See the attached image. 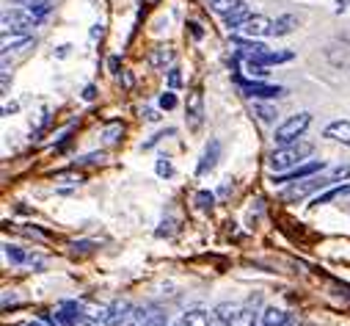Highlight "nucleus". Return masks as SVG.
Masks as SVG:
<instances>
[{
	"label": "nucleus",
	"instance_id": "nucleus-41",
	"mask_svg": "<svg viewBox=\"0 0 350 326\" xmlns=\"http://www.w3.org/2000/svg\"><path fill=\"white\" fill-rule=\"evenodd\" d=\"M100 34H103V25H94V28H92V39H97Z\"/></svg>",
	"mask_w": 350,
	"mask_h": 326
},
{
	"label": "nucleus",
	"instance_id": "nucleus-31",
	"mask_svg": "<svg viewBox=\"0 0 350 326\" xmlns=\"http://www.w3.org/2000/svg\"><path fill=\"white\" fill-rule=\"evenodd\" d=\"M94 247H97L94 240H75V243H72V249H75V252H92Z\"/></svg>",
	"mask_w": 350,
	"mask_h": 326
},
{
	"label": "nucleus",
	"instance_id": "nucleus-16",
	"mask_svg": "<svg viewBox=\"0 0 350 326\" xmlns=\"http://www.w3.org/2000/svg\"><path fill=\"white\" fill-rule=\"evenodd\" d=\"M240 310H243V307H237V304H232V301H221V304H215V307H213V318H215V321H221L224 326H229V321H232Z\"/></svg>",
	"mask_w": 350,
	"mask_h": 326
},
{
	"label": "nucleus",
	"instance_id": "nucleus-4",
	"mask_svg": "<svg viewBox=\"0 0 350 326\" xmlns=\"http://www.w3.org/2000/svg\"><path fill=\"white\" fill-rule=\"evenodd\" d=\"M237 86H240L243 95L256 97V100H279V97H287V89L284 86L262 84V80H243V77H237Z\"/></svg>",
	"mask_w": 350,
	"mask_h": 326
},
{
	"label": "nucleus",
	"instance_id": "nucleus-14",
	"mask_svg": "<svg viewBox=\"0 0 350 326\" xmlns=\"http://www.w3.org/2000/svg\"><path fill=\"white\" fill-rule=\"evenodd\" d=\"M171 61H174V50L171 47H154L152 53H149V66L152 69H165V66H171Z\"/></svg>",
	"mask_w": 350,
	"mask_h": 326
},
{
	"label": "nucleus",
	"instance_id": "nucleus-34",
	"mask_svg": "<svg viewBox=\"0 0 350 326\" xmlns=\"http://www.w3.org/2000/svg\"><path fill=\"white\" fill-rule=\"evenodd\" d=\"M94 97H97V86H94V84H92V86H85V89H83V100H85V103H92Z\"/></svg>",
	"mask_w": 350,
	"mask_h": 326
},
{
	"label": "nucleus",
	"instance_id": "nucleus-17",
	"mask_svg": "<svg viewBox=\"0 0 350 326\" xmlns=\"http://www.w3.org/2000/svg\"><path fill=\"white\" fill-rule=\"evenodd\" d=\"M210 318H213V315H210L207 310H188L177 323H180V326H210Z\"/></svg>",
	"mask_w": 350,
	"mask_h": 326
},
{
	"label": "nucleus",
	"instance_id": "nucleus-3",
	"mask_svg": "<svg viewBox=\"0 0 350 326\" xmlns=\"http://www.w3.org/2000/svg\"><path fill=\"white\" fill-rule=\"evenodd\" d=\"M334 180L331 177H306V180H298V183H290V188H284V194H282V199L284 202H301V199H306V197H312L314 191H323V188H328Z\"/></svg>",
	"mask_w": 350,
	"mask_h": 326
},
{
	"label": "nucleus",
	"instance_id": "nucleus-18",
	"mask_svg": "<svg viewBox=\"0 0 350 326\" xmlns=\"http://www.w3.org/2000/svg\"><path fill=\"white\" fill-rule=\"evenodd\" d=\"M251 111H254V116H256L262 125H273V122H276V116H279V114H276V108H273V105H268V103H254V105H251Z\"/></svg>",
	"mask_w": 350,
	"mask_h": 326
},
{
	"label": "nucleus",
	"instance_id": "nucleus-2",
	"mask_svg": "<svg viewBox=\"0 0 350 326\" xmlns=\"http://www.w3.org/2000/svg\"><path fill=\"white\" fill-rule=\"evenodd\" d=\"M309 125H312V114H309V111H301V114L284 119V122L276 127L273 141H276L279 147H282V144H293V141L304 138V133L309 130Z\"/></svg>",
	"mask_w": 350,
	"mask_h": 326
},
{
	"label": "nucleus",
	"instance_id": "nucleus-19",
	"mask_svg": "<svg viewBox=\"0 0 350 326\" xmlns=\"http://www.w3.org/2000/svg\"><path fill=\"white\" fill-rule=\"evenodd\" d=\"M342 194H350V186H334V188H328V191H323V194H317V197L312 199V208H320V205H328L331 199H336V197H342Z\"/></svg>",
	"mask_w": 350,
	"mask_h": 326
},
{
	"label": "nucleus",
	"instance_id": "nucleus-13",
	"mask_svg": "<svg viewBox=\"0 0 350 326\" xmlns=\"http://www.w3.org/2000/svg\"><path fill=\"white\" fill-rule=\"evenodd\" d=\"M290 323V315L279 307H265V312L259 315V326H287Z\"/></svg>",
	"mask_w": 350,
	"mask_h": 326
},
{
	"label": "nucleus",
	"instance_id": "nucleus-46",
	"mask_svg": "<svg viewBox=\"0 0 350 326\" xmlns=\"http://www.w3.org/2000/svg\"><path fill=\"white\" fill-rule=\"evenodd\" d=\"M146 3H154V0H146Z\"/></svg>",
	"mask_w": 350,
	"mask_h": 326
},
{
	"label": "nucleus",
	"instance_id": "nucleus-9",
	"mask_svg": "<svg viewBox=\"0 0 350 326\" xmlns=\"http://www.w3.org/2000/svg\"><path fill=\"white\" fill-rule=\"evenodd\" d=\"M28 47H33V36L31 34H3V55L25 53Z\"/></svg>",
	"mask_w": 350,
	"mask_h": 326
},
{
	"label": "nucleus",
	"instance_id": "nucleus-38",
	"mask_svg": "<svg viewBox=\"0 0 350 326\" xmlns=\"http://www.w3.org/2000/svg\"><path fill=\"white\" fill-rule=\"evenodd\" d=\"M119 84H124V89H130V86H133V77H130L127 72H122V75H119Z\"/></svg>",
	"mask_w": 350,
	"mask_h": 326
},
{
	"label": "nucleus",
	"instance_id": "nucleus-20",
	"mask_svg": "<svg viewBox=\"0 0 350 326\" xmlns=\"http://www.w3.org/2000/svg\"><path fill=\"white\" fill-rule=\"evenodd\" d=\"M229 326H259V315H256V310H240L229 321Z\"/></svg>",
	"mask_w": 350,
	"mask_h": 326
},
{
	"label": "nucleus",
	"instance_id": "nucleus-47",
	"mask_svg": "<svg viewBox=\"0 0 350 326\" xmlns=\"http://www.w3.org/2000/svg\"><path fill=\"white\" fill-rule=\"evenodd\" d=\"M174 326H180V323H174Z\"/></svg>",
	"mask_w": 350,
	"mask_h": 326
},
{
	"label": "nucleus",
	"instance_id": "nucleus-32",
	"mask_svg": "<svg viewBox=\"0 0 350 326\" xmlns=\"http://www.w3.org/2000/svg\"><path fill=\"white\" fill-rule=\"evenodd\" d=\"M347 175H350V166H339V169H334V172H331V180L336 183V180H345Z\"/></svg>",
	"mask_w": 350,
	"mask_h": 326
},
{
	"label": "nucleus",
	"instance_id": "nucleus-5",
	"mask_svg": "<svg viewBox=\"0 0 350 326\" xmlns=\"http://www.w3.org/2000/svg\"><path fill=\"white\" fill-rule=\"evenodd\" d=\"M325 169V160H304L301 166L290 169V172H282V175H273V186H290V183H298V180H306L317 172Z\"/></svg>",
	"mask_w": 350,
	"mask_h": 326
},
{
	"label": "nucleus",
	"instance_id": "nucleus-36",
	"mask_svg": "<svg viewBox=\"0 0 350 326\" xmlns=\"http://www.w3.org/2000/svg\"><path fill=\"white\" fill-rule=\"evenodd\" d=\"M28 266H33V268H44V260H42L39 255H28Z\"/></svg>",
	"mask_w": 350,
	"mask_h": 326
},
{
	"label": "nucleus",
	"instance_id": "nucleus-23",
	"mask_svg": "<svg viewBox=\"0 0 350 326\" xmlns=\"http://www.w3.org/2000/svg\"><path fill=\"white\" fill-rule=\"evenodd\" d=\"M122 133H124L122 122H111V125H105V130H103V138H105V144H116V141L122 138Z\"/></svg>",
	"mask_w": 350,
	"mask_h": 326
},
{
	"label": "nucleus",
	"instance_id": "nucleus-30",
	"mask_svg": "<svg viewBox=\"0 0 350 326\" xmlns=\"http://www.w3.org/2000/svg\"><path fill=\"white\" fill-rule=\"evenodd\" d=\"M103 158H105V152H89V155L77 158V160H75V166H77V163H80V166H85V163H100Z\"/></svg>",
	"mask_w": 350,
	"mask_h": 326
},
{
	"label": "nucleus",
	"instance_id": "nucleus-39",
	"mask_svg": "<svg viewBox=\"0 0 350 326\" xmlns=\"http://www.w3.org/2000/svg\"><path fill=\"white\" fill-rule=\"evenodd\" d=\"M108 66H111V72H119V55H113V58L108 61Z\"/></svg>",
	"mask_w": 350,
	"mask_h": 326
},
{
	"label": "nucleus",
	"instance_id": "nucleus-40",
	"mask_svg": "<svg viewBox=\"0 0 350 326\" xmlns=\"http://www.w3.org/2000/svg\"><path fill=\"white\" fill-rule=\"evenodd\" d=\"M144 116H146V122H157V119H160V116H157V111H146Z\"/></svg>",
	"mask_w": 350,
	"mask_h": 326
},
{
	"label": "nucleus",
	"instance_id": "nucleus-24",
	"mask_svg": "<svg viewBox=\"0 0 350 326\" xmlns=\"http://www.w3.org/2000/svg\"><path fill=\"white\" fill-rule=\"evenodd\" d=\"M193 205H196L199 210H213V205H215V194H213V191H196Z\"/></svg>",
	"mask_w": 350,
	"mask_h": 326
},
{
	"label": "nucleus",
	"instance_id": "nucleus-33",
	"mask_svg": "<svg viewBox=\"0 0 350 326\" xmlns=\"http://www.w3.org/2000/svg\"><path fill=\"white\" fill-rule=\"evenodd\" d=\"M188 28H191V36H193V39H202V36H204V31H202V25H199L196 20H191Z\"/></svg>",
	"mask_w": 350,
	"mask_h": 326
},
{
	"label": "nucleus",
	"instance_id": "nucleus-21",
	"mask_svg": "<svg viewBox=\"0 0 350 326\" xmlns=\"http://www.w3.org/2000/svg\"><path fill=\"white\" fill-rule=\"evenodd\" d=\"M3 255H6V260H12L14 266H23V263H28V255H25L20 247H12V243H6V247H3Z\"/></svg>",
	"mask_w": 350,
	"mask_h": 326
},
{
	"label": "nucleus",
	"instance_id": "nucleus-1",
	"mask_svg": "<svg viewBox=\"0 0 350 326\" xmlns=\"http://www.w3.org/2000/svg\"><path fill=\"white\" fill-rule=\"evenodd\" d=\"M312 152H314V144L298 138V141H293V144L276 147V149L268 155V166H271L273 175H282V172H290V169L301 166V163H304Z\"/></svg>",
	"mask_w": 350,
	"mask_h": 326
},
{
	"label": "nucleus",
	"instance_id": "nucleus-22",
	"mask_svg": "<svg viewBox=\"0 0 350 326\" xmlns=\"http://www.w3.org/2000/svg\"><path fill=\"white\" fill-rule=\"evenodd\" d=\"M25 9H28L36 20H44V17L50 14V9H53V6H50V0H33V3H28Z\"/></svg>",
	"mask_w": 350,
	"mask_h": 326
},
{
	"label": "nucleus",
	"instance_id": "nucleus-44",
	"mask_svg": "<svg viewBox=\"0 0 350 326\" xmlns=\"http://www.w3.org/2000/svg\"><path fill=\"white\" fill-rule=\"evenodd\" d=\"M25 326H47L44 321H31V323H25Z\"/></svg>",
	"mask_w": 350,
	"mask_h": 326
},
{
	"label": "nucleus",
	"instance_id": "nucleus-8",
	"mask_svg": "<svg viewBox=\"0 0 350 326\" xmlns=\"http://www.w3.org/2000/svg\"><path fill=\"white\" fill-rule=\"evenodd\" d=\"M202 122H204V97H202V92L196 89V92H191V97H188V125H191V130H199Z\"/></svg>",
	"mask_w": 350,
	"mask_h": 326
},
{
	"label": "nucleus",
	"instance_id": "nucleus-35",
	"mask_svg": "<svg viewBox=\"0 0 350 326\" xmlns=\"http://www.w3.org/2000/svg\"><path fill=\"white\" fill-rule=\"evenodd\" d=\"M171 227H174V221H171V218H168V221H163V224H160V229H157V235H160V238H163V235H171V232H174Z\"/></svg>",
	"mask_w": 350,
	"mask_h": 326
},
{
	"label": "nucleus",
	"instance_id": "nucleus-27",
	"mask_svg": "<svg viewBox=\"0 0 350 326\" xmlns=\"http://www.w3.org/2000/svg\"><path fill=\"white\" fill-rule=\"evenodd\" d=\"M144 326H168V318H165L163 312H157V310H152V312L146 315V321H144Z\"/></svg>",
	"mask_w": 350,
	"mask_h": 326
},
{
	"label": "nucleus",
	"instance_id": "nucleus-11",
	"mask_svg": "<svg viewBox=\"0 0 350 326\" xmlns=\"http://www.w3.org/2000/svg\"><path fill=\"white\" fill-rule=\"evenodd\" d=\"M323 136L331 138V141H339V144L350 147V122H347V119H336V122H331V125L323 130Z\"/></svg>",
	"mask_w": 350,
	"mask_h": 326
},
{
	"label": "nucleus",
	"instance_id": "nucleus-29",
	"mask_svg": "<svg viewBox=\"0 0 350 326\" xmlns=\"http://www.w3.org/2000/svg\"><path fill=\"white\" fill-rule=\"evenodd\" d=\"M183 86V75L177 66H168V89H180Z\"/></svg>",
	"mask_w": 350,
	"mask_h": 326
},
{
	"label": "nucleus",
	"instance_id": "nucleus-6",
	"mask_svg": "<svg viewBox=\"0 0 350 326\" xmlns=\"http://www.w3.org/2000/svg\"><path fill=\"white\" fill-rule=\"evenodd\" d=\"M271 28H273L271 17H265V14H248V20L240 25V34L251 36V39H262V36H271Z\"/></svg>",
	"mask_w": 350,
	"mask_h": 326
},
{
	"label": "nucleus",
	"instance_id": "nucleus-28",
	"mask_svg": "<svg viewBox=\"0 0 350 326\" xmlns=\"http://www.w3.org/2000/svg\"><path fill=\"white\" fill-rule=\"evenodd\" d=\"M160 108H163V111L177 108V97H174V89H168V92H163V95H160Z\"/></svg>",
	"mask_w": 350,
	"mask_h": 326
},
{
	"label": "nucleus",
	"instance_id": "nucleus-26",
	"mask_svg": "<svg viewBox=\"0 0 350 326\" xmlns=\"http://www.w3.org/2000/svg\"><path fill=\"white\" fill-rule=\"evenodd\" d=\"M174 133H177V130H174V127H165V130H160V133H154V136H152L149 141H144V144H141V149L146 152V149H152V147H154L157 141H163L165 136H174Z\"/></svg>",
	"mask_w": 350,
	"mask_h": 326
},
{
	"label": "nucleus",
	"instance_id": "nucleus-42",
	"mask_svg": "<svg viewBox=\"0 0 350 326\" xmlns=\"http://www.w3.org/2000/svg\"><path fill=\"white\" fill-rule=\"evenodd\" d=\"M75 326H92V323H89V318H83V315H80V318H77V323H75Z\"/></svg>",
	"mask_w": 350,
	"mask_h": 326
},
{
	"label": "nucleus",
	"instance_id": "nucleus-43",
	"mask_svg": "<svg viewBox=\"0 0 350 326\" xmlns=\"http://www.w3.org/2000/svg\"><path fill=\"white\" fill-rule=\"evenodd\" d=\"M336 6H339V12H345L347 9V0H336Z\"/></svg>",
	"mask_w": 350,
	"mask_h": 326
},
{
	"label": "nucleus",
	"instance_id": "nucleus-12",
	"mask_svg": "<svg viewBox=\"0 0 350 326\" xmlns=\"http://www.w3.org/2000/svg\"><path fill=\"white\" fill-rule=\"evenodd\" d=\"M207 6H210L215 14H221V17H232V14H237V12L245 9L243 0H207Z\"/></svg>",
	"mask_w": 350,
	"mask_h": 326
},
{
	"label": "nucleus",
	"instance_id": "nucleus-7",
	"mask_svg": "<svg viewBox=\"0 0 350 326\" xmlns=\"http://www.w3.org/2000/svg\"><path fill=\"white\" fill-rule=\"evenodd\" d=\"M218 158H221V141H218V138H210V144L204 147V152H202V158H199L196 175L202 177V175L213 172V169H215V163H218Z\"/></svg>",
	"mask_w": 350,
	"mask_h": 326
},
{
	"label": "nucleus",
	"instance_id": "nucleus-25",
	"mask_svg": "<svg viewBox=\"0 0 350 326\" xmlns=\"http://www.w3.org/2000/svg\"><path fill=\"white\" fill-rule=\"evenodd\" d=\"M154 172H157V177H171V175H174V163H171V158L160 155V158H157Z\"/></svg>",
	"mask_w": 350,
	"mask_h": 326
},
{
	"label": "nucleus",
	"instance_id": "nucleus-37",
	"mask_svg": "<svg viewBox=\"0 0 350 326\" xmlns=\"http://www.w3.org/2000/svg\"><path fill=\"white\" fill-rule=\"evenodd\" d=\"M9 84H12V72H9V66L3 69V95L9 92Z\"/></svg>",
	"mask_w": 350,
	"mask_h": 326
},
{
	"label": "nucleus",
	"instance_id": "nucleus-10",
	"mask_svg": "<svg viewBox=\"0 0 350 326\" xmlns=\"http://www.w3.org/2000/svg\"><path fill=\"white\" fill-rule=\"evenodd\" d=\"M130 312H133V307L127 304V301H113L111 307H108V312H105V326H122L127 318H130Z\"/></svg>",
	"mask_w": 350,
	"mask_h": 326
},
{
	"label": "nucleus",
	"instance_id": "nucleus-15",
	"mask_svg": "<svg viewBox=\"0 0 350 326\" xmlns=\"http://www.w3.org/2000/svg\"><path fill=\"white\" fill-rule=\"evenodd\" d=\"M298 28V20L293 17V14H282V17H276L273 20V28H271V36H287V34H293Z\"/></svg>",
	"mask_w": 350,
	"mask_h": 326
},
{
	"label": "nucleus",
	"instance_id": "nucleus-45",
	"mask_svg": "<svg viewBox=\"0 0 350 326\" xmlns=\"http://www.w3.org/2000/svg\"><path fill=\"white\" fill-rule=\"evenodd\" d=\"M17 3H23V6H28V3H33V0H17Z\"/></svg>",
	"mask_w": 350,
	"mask_h": 326
}]
</instances>
